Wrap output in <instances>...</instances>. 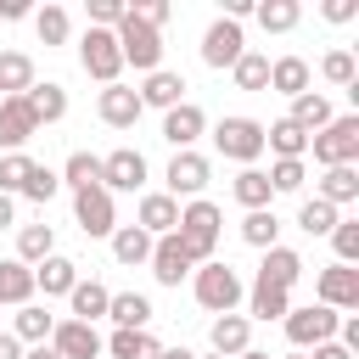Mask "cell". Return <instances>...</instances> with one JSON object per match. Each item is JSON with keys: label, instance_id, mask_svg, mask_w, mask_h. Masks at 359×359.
<instances>
[{"label": "cell", "instance_id": "obj_25", "mask_svg": "<svg viewBox=\"0 0 359 359\" xmlns=\"http://www.w3.org/2000/svg\"><path fill=\"white\" fill-rule=\"evenodd\" d=\"M0 303H11V309L34 303V269H28V264L0 258Z\"/></svg>", "mask_w": 359, "mask_h": 359}, {"label": "cell", "instance_id": "obj_57", "mask_svg": "<svg viewBox=\"0 0 359 359\" xmlns=\"http://www.w3.org/2000/svg\"><path fill=\"white\" fill-rule=\"evenodd\" d=\"M11 224V196H0V230Z\"/></svg>", "mask_w": 359, "mask_h": 359}, {"label": "cell", "instance_id": "obj_49", "mask_svg": "<svg viewBox=\"0 0 359 359\" xmlns=\"http://www.w3.org/2000/svg\"><path fill=\"white\" fill-rule=\"evenodd\" d=\"M264 180H269V191H303V163H275Z\"/></svg>", "mask_w": 359, "mask_h": 359}, {"label": "cell", "instance_id": "obj_15", "mask_svg": "<svg viewBox=\"0 0 359 359\" xmlns=\"http://www.w3.org/2000/svg\"><path fill=\"white\" fill-rule=\"evenodd\" d=\"M208 129V118H202V107L196 101H180V107H168L163 112V140L174 146V151H191V140Z\"/></svg>", "mask_w": 359, "mask_h": 359}, {"label": "cell", "instance_id": "obj_28", "mask_svg": "<svg viewBox=\"0 0 359 359\" xmlns=\"http://www.w3.org/2000/svg\"><path fill=\"white\" fill-rule=\"evenodd\" d=\"M67 303H73V320H84V325H95V314H107V303H112V292H107L101 280H79V286L67 292Z\"/></svg>", "mask_w": 359, "mask_h": 359}, {"label": "cell", "instance_id": "obj_60", "mask_svg": "<svg viewBox=\"0 0 359 359\" xmlns=\"http://www.w3.org/2000/svg\"><path fill=\"white\" fill-rule=\"evenodd\" d=\"M213 359H219V353H213Z\"/></svg>", "mask_w": 359, "mask_h": 359}, {"label": "cell", "instance_id": "obj_6", "mask_svg": "<svg viewBox=\"0 0 359 359\" xmlns=\"http://www.w3.org/2000/svg\"><path fill=\"white\" fill-rule=\"evenodd\" d=\"M213 146H219V157H230V163H258L264 157V123L258 118H224L219 129H213Z\"/></svg>", "mask_w": 359, "mask_h": 359}, {"label": "cell", "instance_id": "obj_8", "mask_svg": "<svg viewBox=\"0 0 359 359\" xmlns=\"http://www.w3.org/2000/svg\"><path fill=\"white\" fill-rule=\"evenodd\" d=\"M73 219L84 236H112L118 230V208H112V191L90 185V191H73Z\"/></svg>", "mask_w": 359, "mask_h": 359}, {"label": "cell", "instance_id": "obj_27", "mask_svg": "<svg viewBox=\"0 0 359 359\" xmlns=\"http://www.w3.org/2000/svg\"><path fill=\"white\" fill-rule=\"evenodd\" d=\"M56 252V230L50 224H22L17 230V264H45Z\"/></svg>", "mask_w": 359, "mask_h": 359}, {"label": "cell", "instance_id": "obj_26", "mask_svg": "<svg viewBox=\"0 0 359 359\" xmlns=\"http://www.w3.org/2000/svg\"><path fill=\"white\" fill-rule=\"evenodd\" d=\"M269 90H280V95H303L309 90V62L303 56H280V62H269Z\"/></svg>", "mask_w": 359, "mask_h": 359}, {"label": "cell", "instance_id": "obj_19", "mask_svg": "<svg viewBox=\"0 0 359 359\" xmlns=\"http://www.w3.org/2000/svg\"><path fill=\"white\" fill-rule=\"evenodd\" d=\"M135 95H140V107H163V112H168V107L185 101V79H180L174 67H157V73H146V84H140Z\"/></svg>", "mask_w": 359, "mask_h": 359}, {"label": "cell", "instance_id": "obj_13", "mask_svg": "<svg viewBox=\"0 0 359 359\" xmlns=\"http://www.w3.org/2000/svg\"><path fill=\"white\" fill-rule=\"evenodd\" d=\"M168 196L180 202V196H202V185H208V157H196V151H174V163H168Z\"/></svg>", "mask_w": 359, "mask_h": 359}, {"label": "cell", "instance_id": "obj_14", "mask_svg": "<svg viewBox=\"0 0 359 359\" xmlns=\"http://www.w3.org/2000/svg\"><path fill=\"white\" fill-rule=\"evenodd\" d=\"M34 135H39V123H34V112L22 107V95H0V146H6V151H22Z\"/></svg>", "mask_w": 359, "mask_h": 359}, {"label": "cell", "instance_id": "obj_42", "mask_svg": "<svg viewBox=\"0 0 359 359\" xmlns=\"http://www.w3.org/2000/svg\"><path fill=\"white\" fill-rule=\"evenodd\" d=\"M297 224H303L309 236H331V230H337V208L320 202V196H309V202L297 208Z\"/></svg>", "mask_w": 359, "mask_h": 359}, {"label": "cell", "instance_id": "obj_31", "mask_svg": "<svg viewBox=\"0 0 359 359\" xmlns=\"http://www.w3.org/2000/svg\"><path fill=\"white\" fill-rule=\"evenodd\" d=\"M320 202H331V208L359 202V168H325V180H320Z\"/></svg>", "mask_w": 359, "mask_h": 359}, {"label": "cell", "instance_id": "obj_54", "mask_svg": "<svg viewBox=\"0 0 359 359\" xmlns=\"http://www.w3.org/2000/svg\"><path fill=\"white\" fill-rule=\"evenodd\" d=\"M0 359H22V342L11 331H0Z\"/></svg>", "mask_w": 359, "mask_h": 359}, {"label": "cell", "instance_id": "obj_56", "mask_svg": "<svg viewBox=\"0 0 359 359\" xmlns=\"http://www.w3.org/2000/svg\"><path fill=\"white\" fill-rule=\"evenodd\" d=\"M157 359H196V353H191V348H163Z\"/></svg>", "mask_w": 359, "mask_h": 359}, {"label": "cell", "instance_id": "obj_2", "mask_svg": "<svg viewBox=\"0 0 359 359\" xmlns=\"http://www.w3.org/2000/svg\"><path fill=\"white\" fill-rule=\"evenodd\" d=\"M309 151H314V163H325V168H353V157H359V118H353V112L331 118L320 135H309Z\"/></svg>", "mask_w": 359, "mask_h": 359}, {"label": "cell", "instance_id": "obj_59", "mask_svg": "<svg viewBox=\"0 0 359 359\" xmlns=\"http://www.w3.org/2000/svg\"><path fill=\"white\" fill-rule=\"evenodd\" d=\"M286 359H309V353H286Z\"/></svg>", "mask_w": 359, "mask_h": 359}, {"label": "cell", "instance_id": "obj_45", "mask_svg": "<svg viewBox=\"0 0 359 359\" xmlns=\"http://www.w3.org/2000/svg\"><path fill=\"white\" fill-rule=\"evenodd\" d=\"M56 191H62V180H56L45 163H34V168H28V180H22V196H28V202H50Z\"/></svg>", "mask_w": 359, "mask_h": 359}, {"label": "cell", "instance_id": "obj_21", "mask_svg": "<svg viewBox=\"0 0 359 359\" xmlns=\"http://www.w3.org/2000/svg\"><path fill=\"white\" fill-rule=\"evenodd\" d=\"M174 224H180V202L168 191H146L140 196V230L146 236H174Z\"/></svg>", "mask_w": 359, "mask_h": 359}, {"label": "cell", "instance_id": "obj_12", "mask_svg": "<svg viewBox=\"0 0 359 359\" xmlns=\"http://www.w3.org/2000/svg\"><path fill=\"white\" fill-rule=\"evenodd\" d=\"M95 112H101V123H107V129H135L146 107H140V95H135L129 84H107V90H101V101H95Z\"/></svg>", "mask_w": 359, "mask_h": 359}, {"label": "cell", "instance_id": "obj_47", "mask_svg": "<svg viewBox=\"0 0 359 359\" xmlns=\"http://www.w3.org/2000/svg\"><path fill=\"white\" fill-rule=\"evenodd\" d=\"M320 73H325L331 84H353V79H359V67H353V50H325Z\"/></svg>", "mask_w": 359, "mask_h": 359}, {"label": "cell", "instance_id": "obj_40", "mask_svg": "<svg viewBox=\"0 0 359 359\" xmlns=\"http://www.w3.org/2000/svg\"><path fill=\"white\" fill-rule=\"evenodd\" d=\"M230 73H236V90H269V56L258 50H241Z\"/></svg>", "mask_w": 359, "mask_h": 359}, {"label": "cell", "instance_id": "obj_43", "mask_svg": "<svg viewBox=\"0 0 359 359\" xmlns=\"http://www.w3.org/2000/svg\"><path fill=\"white\" fill-rule=\"evenodd\" d=\"M34 34H39V45H62L67 39V11L62 6H39L34 11Z\"/></svg>", "mask_w": 359, "mask_h": 359}, {"label": "cell", "instance_id": "obj_10", "mask_svg": "<svg viewBox=\"0 0 359 359\" xmlns=\"http://www.w3.org/2000/svg\"><path fill=\"white\" fill-rule=\"evenodd\" d=\"M314 292H320V303H325L331 314H337V309H359V269H353V264H331V269H320Z\"/></svg>", "mask_w": 359, "mask_h": 359}, {"label": "cell", "instance_id": "obj_34", "mask_svg": "<svg viewBox=\"0 0 359 359\" xmlns=\"http://www.w3.org/2000/svg\"><path fill=\"white\" fill-rule=\"evenodd\" d=\"M252 17L264 22V34H292L297 17H303V6L297 0H264V6H252Z\"/></svg>", "mask_w": 359, "mask_h": 359}, {"label": "cell", "instance_id": "obj_55", "mask_svg": "<svg viewBox=\"0 0 359 359\" xmlns=\"http://www.w3.org/2000/svg\"><path fill=\"white\" fill-rule=\"evenodd\" d=\"M22 359H62V353H56L50 342H34V353H22Z\"/></svg>", "mask_w": 359, "mask_h": 359}, {"label": "cell", "instance_id": "obj_33", "mask_svg": "<svg viewBox=\"0 0 359 359\" xmlns=\"http://www.w3.org/2000/svg\"><path fill=\"white\" fill-rule=\"evenodd\" d=\"M107 353H112V359H157V353H163V342H157L151 331H112Z\"/></svg>", "mask_w": 359, "mask_h": 359}, {"label": "cell", "instance_id": "obj_50", "mask_svg": "<svg viewBox=\"0 0 359 359\" xmlns=\"http://www.w3.org/2000/svg\"><path fill=\"white\" fill-rule=\"evenodd\" d=\"M353 0H325V22H353Z\"/></svg>", "mask_w": 359, "mask_h": 359}, {"label": "cell", "instance_id": "obj_48", "mask_svg": "<svg viewBox=\"0 0 359 359\" xmlns=\"http://www.w3.org/2000/svg\"><path fill=\"white\" fill-rule=\"evenodd\" d=\"M129 0H90V28H118Z\"/></svg>", "mask_w": 359, "mask_h": 359}, {"label": "cell", "instance_id": "obj_39", "mask_svg": "<svg viewBox=\"0 0 359 359\" xmlns=\"http://www.w3.org/2000/svg\"><path fill=\"white\" fill-rule=\"evenodd\" d=\"M50 331H56V320H50L39 303H22V309H17V331H11L17 342H50Z\"/></svg>", "mask_w": 359, "mask_h": 359}, {"label": "cell", "instance_id": "obj_23", "mask_svg": "<svg viewBox=\"0 0 359 359\" xmlns=\"http://www.w3.org/2000/svg\"><path fill=\"white\" fill-rule=\"evenodd\" d=\"M297 275H303V258H297L292 247H269L264 264H258V280H269V286H280V292H292Z\"/></svg>", "mask_w": 359, "mask_h": 359}, {"label": "cell", "instance_id": "obj_51", "mask_svg": "<svg viewBox=\"0 0 359 359\" xmlns=\"http://www.w3.org/2000/svg\"><path fill=\"white\" fill-rule=\"evenodd\" d=\"M309 359H353V353H348V348H342V342H320V348H314V353H309Z\"/></svg>", "mask_w": 359, "mask_h": 359}, {"label": "cell", "instance_id": "obj_22", "mask_svg": "<svg viewBox=\"0 0 359 359\" xmlns=\"http://www.w3.org/2000/svg\"><path fill=\"white\" fill-rule=\"evenodd\" d=\"M73 286H79V264L62 258V252H50V258L34 269V292H45V297H67Z\"/></svg>", "mask_w": 359, "mask_h": 359}, {"label": "cell", "instance_id": "obj_3", "mask_svg": "<svg viewBox=\"0 0 359 359\" xmlns=\"http://www.w3.org/2000/svg\"><path fill=\"white\" fill-rule=\"evenodd\" d=\"M241 275L230 269V264H219V258H208L202 269H196V303L208 309V314H236V303H241Z\"/></svg>", "mask_w": 359, "mask_h": 359}, {"label": "cell", "instance_id": "obj_36", "mask_svg": "<svg viewBox=\"0 0 359 359\" xmlns=\"http://www.w3.org/2000/svg\"><path fill=\"white\" fill-rule=\"evenodd\" d=\"M28 84H34V62L22 50H0V90L6 95H28Z\"/></svg>", "mask_w": 359, "mask_h": 359}, {"label": "cell", "instance_id": "obj_41", "mask_svg": "<svg viewBox=\"0 0 359 359\" xmlns=\"http://www.w3.org/2000/svg\"><path fill=\"white\" fill-rule=\"evenodd\" d=\"M275 236H280V219H275L269 208H258V213H247V219H241V241H247V247H264V252H269V247H275Z\"/></svg>", "mask_w": 359, "mask_h": 359}, {"label": "cell", "instance_id": "obj_11", "mask_svg": "<svg viewBox=\"0 0 359 359\" xmlns=\"http://www.w3.org/2000/svg\"><path fill=\"white\" fill-rule=\"evenodd\" d=\"M241 50H247V39H241V22H230V17H219V22L202 34V62H208V67H236Z\"/></svg>", "mask_w": 359, "mask_h": 359}, {"label": "cell", "instance_id": "obj_1", "mask_svg": "<svg viewBox=\"0 0 359 359\" xmlns=\"http://www.w3.org/2000/svg\"><path fill=\"white\" fill-rule=\"evenodd\" d=\"M219 224H224V213H219L213 202H202V196L180 208L174 241L185 247V258H191V264H208V258H213V247H219Z\"/></svg>", "mask_w": 359, "mask_h": 359}, {"label": "cell", "instance_id": "obj_53", "mask_svg": "<svg viewBox=\"0 0 359 359\" xmlns=\"http://www.w3.org/2000/svg\"><path fill=\"white\" fill-rule=\"evenodd\" d=\"M0 17H6V22H17V17H28V0H0Z\"/></svg>", "mask_w": 359, "mask_h": 359}, {"label": "cell", "instance_id": "obj_29", "mask_svg": "<svg viewBox=\"0 0 359 359\" xmlns=\"http://www.w3.org/2000/svg\"><path fill=\"white\" fill-rule=\"evenodd\" d=\"M107 314L118 320V331H146V320H151V297H140V292H118V297L107 303Z\"/></svg>", "mask_w": 359, "mask_h": 359}, {"label": "cell", "instance_id": "obj_9", "mask_svg": "<svg viewBox=\"0 0 359 359\" xmlns=\"http://www.w3.org/2000/svg\"><path fill=\"white\" fill-rule=\"evenodd\" d=\"M146 185V157L135 146H118L101 157V191H140Z\"/></svg>", "mask_w": 359, "mask_h": 359}, {"label": "cell", "instance_id": "obj_30", "mask_svg": "<svg viewBox=\"0 0 359 359\" xmlns=\"http://www.w3.org/2000/svg\"><path fill=\"white\" fill-rule=\"evenodd\" d=\"M292 123H297L303 135H320V129L331 123V101H325V95H314V90H303V95L292 101Z\"/></svg>", "mask_w": 359, "mask_h": 359}, {"label": "cell", "instance_id": "obj_52", "mask_svg": "<svg viewBox=\"0 0 359 359\" xmlns=\"http://www.w3.org/2000/svg\"><path fill=\"white\" fill-rule=\"evenodd\" d=\"M224 17H230V22H241V17H252V0H224Z\"/></svg>", "mask_w": 359, "mask_h": 359}, {"label": "cell", "instance_id": "obj_7", "mask_svg": "<svg viewBox=\"0 0 359 359\" xmlns=\"http://www.w3.org/2000/svg\"><path fill=\"white\" fill-rule=\"evenodd\" d=\"M286 337H292V348H320V342H331L337 337V314L325 309V303H309V309H286Z\"/></svg>", "mask_w": 359, "mask_h": 359}, {"label": "cell", "instance_id": "obj_44", "mask_svg": "<svg viewBox=\"0 0 359 359\" xmlns=\"http://www.w3.org/2000/svg\"><path fill=\"white\" fill-rule=\"evenodd\" d=\"M28 168H34V157H28V151H6V157H0V196H11V191H22V180H28Z\"/></svg>", "mask_w": 359, "mask_h": 359}, {"label": "cell", "instance_id": "obj_17", "mask_svg": "<svg viewBox=\"0 0 359 359\" xmlns=\"http://www.w3.org/2000/svg\"><path fill=\"white\" fill-rule=\"evenodd\" d=\"M50 348H56L62 359H95V353H101V337H95V325H84V320H62V325L50 331Z\"/></svg>", "mask_w": 359, "mask_h": 359}, {"label": "cell", "instance_id": "obj_18", "mask_svg": "<svg viewBox=\"0 0 359 359\" xmlns=\"http://www.w3.org/2000/svg\"><path fill=\"white\" fill-rule=\"evenodd\" d=\"M208 337H213V353H219V359H236V353L252 348V320H247V314H219Z\"/></svg>", "mask_w": 359, "mask_h": 359}, {"label": "cell", "instance_id": "obj_46", "mask_svg": "<svg viewBox=\"0 0 359 359\" xmlns=\"http://www.w3.org/2000/svg\"><path fill=\"white\" fill-rule=\"evenodd\" d=\"M331 247H337V264H353L359 258V219H337Z\"/></svg>", "mask_w": 359, "mask_h": 359}, {"label": "cell", "instance_id": "obj_32", "mask_svg": "<svg viewBox=\"0 0 359 359\" xmlns=\"http://www.w3.org/2000/svg\"><path fill=\"white\" fill-rule=\"evenodd\" d=\"M112 258H118V264H146V258H151V236H146L140 224H118V230H112Z\"/></svg>", "mask_w": 359, "mask_h": 359}, {"label": "cell", "instance_id": "obj_58", "mask_svg": "<svg viewBox=\"0 0 359 359\" xmlns=\"http://www.w3.org/2000/svg\"><path fill=\"white\" fill-rule=\"evenodd\" d=\"M236 359H269V353H258V348H247V353H236Z\"/></svg>", "mask_w": 359, "mask_h": 359}, {"label": "cell", "instance_id": "obj_24", "mask_svg": "<svg viewBox=\"0 0 359 359\" xmlns=\"http://www.w3.org/2000/svg\"><path fill=\"white\" fill-rule=\"evenodd\" d=\"M264 146H269L280 163H303V151H309V135H303L292 118H280V123H269V129H264Z\"/></svg>", "mask_w": 359, "mask_h": 359}, {"label": "cell", "instance_id": "obj_20", "mask_svg": "<svg viewBox=\"0 0 359 359\" xmlns=\"http://www.w3.org/2000/svg\"><path fill=\"white\" fill-rule=\"evenodd\" d=\"M22 107L34 112V123H56V118H67V90H62L56 79H45V84L34 79L28 95H22Z\"/></svg>", "mask_w": 359, "mask_h": 359}, {"label": "cell", "instance_id": "obj_37", "mask_svg": "<svg viewBox=\"0 0 359 359\" xmlns=\"http://www.w3.org/2000/svg\"><path fill=\"white\" fill-rule=\"evenodd\" d=\"M269 180H264V168H241L236 174V202L247 208V213H258V208H269Z\"/></svg>", "mask_w": 359, "mask_h": 359}, {"label": "cell", "instance_id": "obj_4", "mask_svg": "<svg viewBox=\"0 0 359 359\" xmlns=\"http://www.w3.org/2000/svg\"><path fill=\"white\" fill-rule=\"evenodd\" d=\"M79 67H84L90 79H101V84H118V73H123L118 34H112V28H84V39H79Z\"/></svg>", "mask_w": 359, "mask_h": 359}, {"label": "cell", "instance_id": "obj_35", "mask_svg": "<svg viewBox=\"0 0 359 359\" xmlns=\"http://www.w3.org/2000/svg\"><path fill=\"white\" fill-rule=\"evenodd\" d=\"M56 180L73 185V191H90V185H101V157H95V151H73V157L62 163Z\"/></svg>", "mask_w": 359, "mask_h": 359}, {"label": "cell", "instance_id": "obj_16", "mask_svg": "<svg viewBox=\"0 0 359 359\" xmlns=\"http://www.w3.org/2000/svg\"><path fill=\"white\" fill-rule=\"evenodd\" d=\"M151 275H157V286H180L185 275H191V258H185V247L174 241V236H157L151 241Z\"/></svg>", "mask_w": 359, "mask_h": 359}, {"label": "cell", "instance_id": "obj_5", "mask_svg": "<svg viewBox=\"0 0 359 359\" xmlns=\"http://www.w3.org/2000/svg\"><path fill=\"white\" fill-rule=\"evenodd\" d=\"M112 34H118V50H123V67H129V62H135L140 73H157V67H163V34H157V28H146V22H135V17L123 11V22H118Z\"/></svg>", "mask_w": 359, "mask_h": 359}, {"label": "cell", "instance_id": "obj_38", "mask_svg": "<svg viewBox=\"0 0 359 359\" xmlns=\"http://www.w3.org/2000/svg\"><path fill=\"white\" fill-rule=\"evenodd\" d=\"M292 309V292L269 286V280H252V320H286Z\"/></svg>", "mask_w": 359, "mask_h": 359}]
</instances>
